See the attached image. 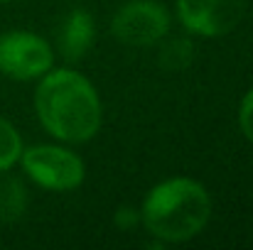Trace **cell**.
<instances>
[{
    "label": "cell",
    "mask_w": 253,
    "mask_h": 250,
    "mask_svg": "<svg viewBox=\"0 0 253 250\" xmlns=\"http://www.w3.org/2000/svg\"><path fill=\"white\" fill-rule=\"evenodd\" d=\"M239 125H241V133L244 138L253 143V88L244 96L241 101V108H239Z\"/></svg>",
    "instance_id": "obj_11"
},
{
    "label": "cell",
    "mask_w": 253,
    "mask_h": 250,
    "mask_svg": "<svg viewBox=\"0 0 253 250\" xmlns=\"http://www.w3.org/2000/svg\"><path fill=\"white\" fill-rule=\"evenodd\" d=\"M52 69L49 44L32 32H5L0 35V71L17 81L44 76Z\"/></svg>",
    "instance_id": "obj_5"
},
{
    "label": "cell",
    "mask_w": 253,
    "mask_h": 250,
    "mask_svg": "<svg viewBox=\"0 0 253 250\" xmlns=\"http://www.w3.org/2000/svg\"><path fill=\"white\" fill-rule=\"evenodd\" d=\"M211 216L209 191L187 177L158 184L143 201L140 223L165 243H182L204 231Z\"/></svg>",
    "instance_id": "obj_2"
},
{
    "label": "cell",
    "mask_w": 253,
    "mask_h": 250,
    "mask_svg": "<svg viewBox=\"0 0 253 250\" xmlns=\"http://www.w3.org/2000/svg\"><path fill=\"white\" fill-rule=\"evenodd\" d=\"M27 209V189L17 179H5L0 184V221L15 223Z\"/></svg>",
    "instance_id": "obj_8"
},
{
    "label": "cell",
    "mask_w": 253,
    "mask_h": 250,
    "mask_svg": "<svg viewBox=\"0 0 253 250\" xmlns=\"http://www.w3.org/2000/svg\"><path fill=\"white\" fill-rule=\"evenodd\" d=\"M246 12V0H177L182 25L202 37H221L231 32Z\"/></svg>",
    "instance_id": "obj_6"
},
{
    "label": "cell",
    "mask_w": 253,
    "mask_h": 250,
    "mask_svg": "<svg viewBox=\"0 0 253 250\" xmlns=\"http://www.w3.org/2000/svg\"><path fill=\"white\" fill-rule=\"evenodd\" d=\"M192 57H194L192 42L184 39V37H174V39H169L160 47L158 62L165 71H182L192 64Z\"/></svg>",
    "instance_id": "obj_9"
},
{
    "label": "cell",
    "mask_w": 253,
    "mask_h": 250,
    "mask_svg": "<svg viewBox=\"0 0 253 250\" xmlns=\"http://www.w3.org/2000/svg\"><path fill=\"white\" fill-rule=\"evenodd\" d=\"M25 172L44 189L52 191H72L84 181V162L64 150L52 145H37L20 152Z\"/></svg>",
    "instance_id": "obj_3"
},
{
    "label": "cell",
    "mask_w": 253,
    "mask_h": 250,
    "mask_svg": "<svg viewBox=\"0 0 253 250\" xmlns=\"http://www.w3.org/2000/svg\"><path fill=\"white\" fill-rule=\"evenodd\" d=\"M116 223H118V226H121L123 231H128L130 226L140 223V211L123 206V209H118V211H116Z\"/></svg>",
    "instance_id": "obj_12"
},
{
    "label": "cell",
    "mask_w": 253,
    "mask_h": 250,
    "mask_svg": "<svg viewBox=\"0 0 253 250\" xmlns=\"http://www.w3.org/2000/svg\"><path fill=\"white\" fill-rule=\"evenodd\" d=\"M2 2H10V0H2Z\"/></svg>",
    "instance_id": "obj_13"
},
{
    "label": "cell",
    "mask_w": 253,
    "mask_h": 250,
    "mask_svg": "<svg viewBox=\"0 0 253 250\" xmlns=\"http://www.w3.org/2000/svg\"><path fill=\"white\" fill-rule=\"evenodd\" d=\"M35 108L44 130L67 143H86L101 128L98 93L88 79L72 69H57L42 76Z\"/></svg>",
    "instance_id": "obj_1"
},
{
    "label": "cell",
    "mask_w": 253,
    "mask_h": 250,
    "mask_svg": "<svg viewBox=\"0 0 253 250\" xmlns=\"http://www.w3.org/2000/svg\"><path fill=\"white\" fill-rule=\"evenodd\" d=\"M20 152H22V140L17 130L5 118H0V172L15 165L20 160Z\"/></svg>",
    "instance_id": "obj_10"
},
{
    "label": "cell",
    "mask_w": 253,
    "mask_h": 250,
    "mask_svg": "<svg viewBox=\"0 0 253 250\" xmlns=\"http://www.w3.org/2000/svg\"><path fill=\"white\" fill-rule=\"evenodd\" d=\"M93 35H96L93 17L86 10H72L59 30V52L69 62L82 59L93 44Z\"/></svg>",
    "instance_id": "obj_7"
},
{
    "label": "cell",
    "mask_w": 253,
    "mask_h": 250,
    "mask_svg": "<svg viewBox=\"0 0 253 250\" xmlns=\"http://www.w3.org/2000/svg\"><path fill=\"white\" fill-rule=\"evenodd\" d=\"M169 30L168 10L155 0H133L123 5L111 22V32L121 44L148 47L160 42Z\"/></svg>",
    "instance_id": "obj_4"
}]
</instances>
